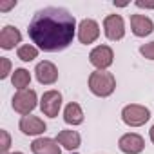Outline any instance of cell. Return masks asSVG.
<instances>
[{"mask_svg":"<svg viewBox=\"0 0 154 154\" xmlns=\"http://www.w3.org/2000/svg\"><path fill=\"white\" fill-rule=\"evenodd\" d=\"M15 6H17V0H11V2H0V11H9Z\"/></svg>","mask_w":154,"mask_h":154,"instance_id":"obj_22","label":"cell"},{"mask_svg":"<svg viewBox=\"0 0 154 154\" xmlns=\"http://www.w3.org/2000/svg\"><path fill=\"white\" fill-rule=\"evenodd\" d=\"M122 120L129 127H141L150 120V111L140 103H129L122 109Z\"/></svg>","mask_w":154,"mask_h":154,"instance_id":"obj_3","label":"cell"},{"mask_svg":"<svg viewBox=\"0 0 154 154\" xmlns=\"http://www.w3.org/2000/svg\"><path fill=\"white\" fill-rule=\"evenodd\" d=\"M18 129H20L22 134H26V136H38V134H44V132H45L47 125H45L44 120H40L38 116L27 114V116H22V118H20Z\"/></svg>","mask_w":154,"mask_h":154,"instance_id":"obj_11","label":"cell"},{"mask_svg":"<svg viewBox=\"0 0 154 154\" xmlns=\"http://www.w3.org/2000/svg\"><path fill=\"white\" fill-rule=\"evenodd\" d=\"M33 154H62L60 143L53 138H36L31 143Z\"/></svg>","mask_w":154,"mask_h":154,"instance_id":"obj_13","label":"cell"},{"mask_svg":"<svg viewBox=\"0 0 154 154\" xmlns=\"http://www.w3.org/2000/svg\"><path fill=\"white\" fill-rule=\"evenodd\" d=\"M56 141L63 147V149H67V150H78V147H80V143H82V138H80V134L76 132V131H60L58 134H56Z\"/></svg>","mask_w":154,"mask_h":154,"instance_id":"obj_15","label":"cell"},{"mask_svg":"<svg viewBox=\"0 0 154 154\" xmlns=\"http://www.w3.org/2000/svg\"><path fill=\"white\" fill-rule=\"evenodd\" d=\"M63 122L67 125H80L84 122V111L76 102H71V103L65 105V109H63Z\"/></svg>","mask_w":154,"mask_h":154,"instance_id":"obj_16","label":"cell"},{"mask_svg":"<svg viewBox=\"0 0 154 154\" xmlns=\"http://www.w3.org/2000/svg\"><path fill=\"white\" fill-rule=\"evenodd\" d=\"M89 62L96 67V71H105L114 62V51L109 45H96L89 53Z\"/></svg>","mask_w":154,"mask_h":154,"instance_id":"obj_5","label":"cell"},{"mask_svg":"<svg viewBox=\"0 0 154 154\" xmlns=\"http://www.w3.org/2000/svg\"><path fill=\"white\" fill-rule=\"evenodd\" d=\"M36 102H38L36 93H35L33 89H24V91L15 93V96H13V100H11V105H13V109H15L18 114L27 116V114H31V111L36 107Z\"/></svg>","mask_w":154,"mask_h":154,"instance_id":"obj_4","label":"cell"},{"mask_svg":"<svg viewBox=\"0 0 154 154\" xmlns=\"http://www.w3.org/2000/svg\"><path fill=\"white\" fill-rule=\"evenodd\" d=\"M9 154H24V152H9Z\"/></svg>","mask_w":154,"mask_h":154,"instance_id":"obj_25","label":"cell"},{"mask_svg":"<svg viewBox=\"0 0 154 154\" xmlns=\"http://www.w3.org/2000/svg\"><path fill=\"white\" fill-rule=\"evenodd\" d=\"M136 6H138V8H145V9H154V2H152V4H147V2H141V0H138Z\"/></svg>","mask_w":154,"mask_h":154,"instance_id":"obj_23","label":"cell"},{"mask_svg":"<svg viewBox=\"0 0 154 154\" xmlns=\"http://www.w3.org/2000/svg\"><path fill=\"white\" fill-rule=\"evenodd\" d=\"M76 33V18L63 8L38 9L27 27V35L38 49L45 53H58L72 44Z\"/></svg>","mask_w":154,"mask_h":154,"instance_id":"obj_1","label":"cell"},{"mask_svg":"<svg viewBox=\"0 0 154 154\" xmlns=\"http://www.w3.org/2000/svg\"><path fill=\"white\" fill-rule=\"evenodd\" d=\"M116 89V78L109 71H94L89 74V91L98 98H107Z\"/></svg>","mask_w":154,"mask_h":154,"instance_id":"obj_2","label":"cell"},{"mask_svg":"<svg viewBox=\"0 0 154 154\" xmlns=\"http://www.w3.org/2000/svg\"><path fill=\"white\" fill-rule=\"evenodd\" d=\"M131 31L140 38L149 36L154 31V22L145 15H131Z\"/></svg>","mask_w":154,"mask_h":154,"instance_id":"obj_12","label":"cell"},{"mask_svg":"<svg viewBox=\"0 0 154 154\" xmlns=\"http://www.w3.org/2000/svg\"><path fill=\"white\" fill-rule=\"evenodd\" d=\"M17 56L22 60V62H31L38 56V47L31 45V44H24L17 49Z\"/></svg>","mask_w":154,"mask_h":154,"instance_id":"obj_18","label":"cell"},{"mask_svg":"<svg viewBox=\"0 0 154 154\" xmlns=\"http://www.w3.org/2000/svg\"><path fill=\"white\" fill-rule=\"evenodd\" d=\"M103 33L109 40L116 42L125 36V22L120 15H107L103 20Z\"/></svg>","mask_w":154,"mask_h":154,"instance_id":"obj_6","label":"cell"},{"mask_svg":"<svg viewBox=\"0 0 154 154\" xmlns=\"http://www.w3.org/2000/svg\"><path fill=\"white\" fill-rule=\"evenodd\" d=\"M100 36V26L96 20L93 18H85L80 22L78 26V40L84 44V45H89V44H94Z\"/></svg>","mask_w":154,"mask_h":154,"instance_id":"obj_8","label":"cell"},{"mask_svg":"<svg viewBox=\"0 0 154 154\" xmlns=\"http://www.w3.org/2000/svg\"><path fill=\"white\" fill-rule=\"evenodd\" d=\"M140 53H141V56H145L147 60H154V42L143 44V45L140 47Z\"/></svg>","mask_w":154,"mask_h":154,"instance_id":"obj_21","label":"cell"},{"mask_svg":"<svg viewBox=\"0 0 154 154\" xmlns=\"http://www.w3.org/2000/svg\"><path fill=\"white\" fill-rule=\"evenodd\" d=\"M0 65H2V69H0V78H8L9 76V72H11V62H9V58H6V56H2L0 58Z\"/></svg>","mask_w":154,"mask_h":154,"instance_id":"obj_20","label":"cell"},{"mask_svg":"<svg viewBox=\"0 0 154 154\" xmlns=\"http://www.w3.org/2000/svg\"><path fill=\"white\" fill-rule=\"evenodd\" d=\"M11 84H13V87H17L18 91H24V89H27L29 87V84H31V72L27 71V69H15V72H13V76H11Z\"/></svg>","mask_w":154,"mask_h":154,"instance_id":"obj_17","label":"cell"},{"mask_svg":"<svg viewBox=\"0 0 154 154\" xmlns=\"http://www.w3.org/2000/svg\"><path fill=\"white\" fill-rule=\"evenodd\" d=\"M40 109H42L44 116L56 118L62 109V94L58 91H45L40 100Z\"/></svg>","mask_w":154,"mask_h":154,"instance_id":"obj_7","label":"cell"},{"mask_svg":"<svg viewBox=\"0 0 154 154\" xmlns=\"http://www.w3.org/2000/svg\"><path fill=\"white\" fill-rule=\"evenodd\" d=\"M0 136H2V145H0V152L2 154H9L8 150H9V145H11V136H9V132L8 131H0Z\"/></svg>","mask_w":154,"mask_h":154,"instance_id":"obj_19","label":"cell"},{"mask_svg":"<svg viewBox=\"0 0 154 154\" xmlns=\"http://www.w3.org/2000/svg\"><path fill=\"white\" fill-rule=\"evenodd\" d=\"M149 138H150V141L154 143V125L150 127V131H149Z\"/></svg>","mask_w":154,"mask_h":154,"instance_id":"obj_24","label":"cell"},{"mask_svg":"<svg viewBox=\"0 0 154 154\" xmlns=\"http://www.w3.org/2000/svg\"><path fill=\"white\" fill-rule=\"evenodd\" d=\"M35 76L42 85H53L58 80V69L53 62L44 60L35 67Z\"/></svg>","mask_w":154,"mask_h":154,"instance_id":"obj_9","label":"cell"},{"mask_svg":"<svg viewBox=\"0 0 154 154\" xmlns=\"http://www.w3.org/2000/svg\"><path fill=\"white\" fill-rule=\"evenodd\" d=\"M20 40H22V35L15 26H6L0 31V47L6 49V51L15 49V45H18Z\"/></svg>","mask_w":154,"mask_h":154,"instance_id":"obj_14","label":"cell"},{"mask_svg":"<svg viewBox=\"0 0 154 154\" xmlns=\"http://www.w3.org/2000/svg\"><path fill=\"white\" fill-rule=\"evenodd\" d=\"M118 147L125 154H140L145 149V140L136 132H127V134H123L120 138Z\"/></svg>","mask_w":154,"mask_h":154,"instance_id":"obj_10","label":"cell"}]
</instances>
